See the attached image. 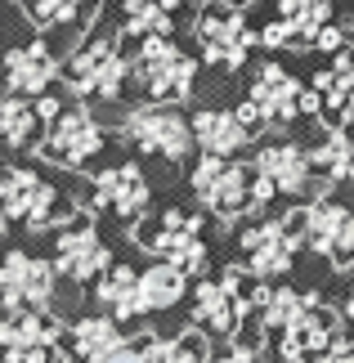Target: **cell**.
<instances>
[{
    "mask_svg": "<svg viewBox=\"0 0 354 363\" xmlns=\"http://www.w3.org/2000/svg\"><path fill=\"white\" fill-rule=\"evenodd\" d=\"M179 0H126V36H148V32H171Z\"/></svg>",
    "mask_w": 354,
    "mask_h": 363,
    "instance_id": "cell-30",
    "label": "cell"
},
{
    "mask_svg": "<svg viewBox=\"0 0 354 363\" xmlns=\"http://www.w3.org/2000/svg\"><path fill=\"white\" fill-rule=\"evenodd\" d=\"M36 108H40V117H45V125H50L54 117L63 113V108H59V99H50V94H40V104H36Z\"/></svg>",
    "mask_w": 354,
    "mask_h": 363,
    "instance_id": "cell-34",
    "label": "cell"
},
{
    "mask_svg": "<svg viewBox=\"0 0 354 363\" xmlns=\"http://www.w3.org/2000/svg\"><path fill=\"white\" fill-rule=\"evenodd\" d=\"M341 45H345V32H341V27H323L319 40H314V50H328V54H336Z\"/></svg>",
    "mask_w": 354,
    "mask_h": 363,
    "instance_id": "cell-33",
    "label": "cell"
},
{
    "mask_svg": "<svg viewBox=\"0 0 354 363\" xmlns=\"http://www.w3.org/2000/svg\"><path fill=\"white\" fill-rule=\"evenodd\" d=\"M121 130L139 152H153V157H166V162H184L193 152V144H197L193 121H184L175 108H166L162 99L135 108Z\"/></svg>",
    "mask_w": 354,
    "mask_h": 363,
    "instance_id": "cell-5",
    "label": "cell"
},
{
    "mask_svg": "<svg viewBox=\"0 0 354 363\" xmlns=\"http://www.w3.org/2000/svg\"><path fill=\"white\" fill-rule=\"evenodd\" d=\"M193 135L202 152H216V157H238L251 144V125L243 121V113H229V108H206V113L193 117Z\"/></svg>",
    "mask_w": 354,
    "mask_h": 363,
    "instance_id": "cell-20",
    "label": "cell"
},
{
    "mask_svg": "<svg viewBox=\"0 0 354 363\" xmlns=\"http://www.w3.org/2000/svg\"><path fill=\"white\" fill-rule=\"evenodd\" d=\"M193 77H197V63L171 40V32L139 36V50L131 59V81L148 94V99H162V104L189 99Z\"/></svg>",
    "mask_w": 354,
    "mask_h": 363,
    "instance_id": "cell-1",
    "label": "cell"
},
{
    "mask_svg": "<svg viewBox=\"0 0 354 363\" xmlns=\"http://www.w3.org/2000/svg\"><path fill=\"white\" fill-rule=\"evenodd\" d=\"M45 117H40L36 104H27L18 90L13 94H0V144L5 148H32Z\"/></svg>",
    "mask_w": 354,
    "mask_h": 363,
    "instance_id": "cell-23",
    "label": "cell"
},
{
    "mask_svg": "<svg viewBox=\"0 0 354 363\" xmlns=\"http://www.w3.org/2000/svg\"><path fill=\"white\" fill-rule=\"evenodd\" d=\"M139 247L153 251L157 260H171L189 274L206 269V242H202V216L166 211L157 229H139Z\"/></svg>",
    "mask_w": 354,
    "mask_h": 363,
    "instance_id": "cell-11",
    "label": "cell"
},
{
    "mask_svg": "<svg viewBox=\"0 0 354 363\" xmlns=\"http://www.w3.org/2000/svg\"><path fill=\"white\" fill-rule=\"evenodd\" d=\"M301 238L328 256L336 269H350L354 264V206L332 202L328 193L314 198L309 206H301Z\"/></svg>",
    "mask_w": 354,
    "mask_h": 363,
    "instance_id": "cell-8",
    "label": "cell"
},
{
    "mask_svg": "<svg viewBox=\"0 0 354 363\" xmlns=\"http://www.w3.org/2000/svg\"><path fill=\"white\" fill-rule=\"evenodd\" d=\"M314 90L323 94V117H332V125L354 117V45H341L332 63L314 72Z\"/></svg>",
    "mask_w": 354,
    "mask_h": 363,
    "instance_id": "cell-19",
    "label": "cell"
},
{
    "mask_svg": "<svg viewBox=\"0 0 354 363\" xmlns=\"http://www.w3.org/2000/svg\"><path fill=\"white\" fill-rule=\"evenodd\" d=\"M72 350H63L59 323L45 318V310H9V318H0V359L9 363H40V359H67Z\"/></svg>",
    "mask_w": 354,
    "mask_h": 363,
    "instance_id": "cell-9",
    "label": "cell"
},
{
    "mask_svg": "<svg viewBox=\"0 0 354 363\" xmlns=\"http://www.w3.org/2000/svg\"><path fill=\"white\" fill-rule=\"evenodd\" d=\"M251 184H256V162H233L206 152L193 171V193L211 216L233 220L251 211Z\"/></svg>",
    "mask_w": 354,
    "mask_h": 363,
    "instance_id": "cell-3",
    "label": "cell"
},
{
    "mask_svg": "<svg viewBox=\"0 0 354 363\" xmlns=\"http://www.w3.org/2000/svg\"><path fill=\"white\" fill-rule=\"evenodd\" d=\"M104 0H23L27 18H32L40 32H63V27H86L94 18V9Z\"/></svg>",
    "mask_w": 354,
    "mask_h": 363,
    "instance_id": "cell-25",
    "label": "cell"
},
{
    "mask_svg": "<svg viewBox=\"0 0 354 363\" xmlns=\"http://www.w3.org/2000/svg\"><path fill=\"white\" fill-rule=\"evenodd\" d=\"M229 5H251V0H229Z\"/></svg>",
    "mask_w": 354,
    "mask_h": 363,
    "instance_id": "cell-37",
    "label": "cell"
},
{
    "mask_svg": "<svg viewBox=\"0 0 354 363\" xmlns=\"http://www.w3.org/2000/svg\"><path fill=\"white\" fill-rule=\"evenodd\" d=\"M54 77H63V67L54 63V54L40 45V40L9 50V59H5V81H9V90L36 94V99H40V94L54 86Z\"/></svg>",
    "mask_w": 354,
    "mask_h": 363,
    "instance_id": "cell-21",
    "label": "cell"
},
{
    "mask_svg": "<svg viewBox=\"0 0 354 363\" xmlns=\"http://www.w3.org/2000/svg\"><path fill=\"white\" fill-rule=\"evenodd\" d=\"M94 296H99V305H104V310H112L117 318H139V314H148L144 278H139V269H131V264H108V269L99 274Z\"/></svg>",
    "mask_w": 354,
    "mask_h": 363,
    "instance_id": "cell-22",
    "label": "cell"
},
{
    "mask_svg": "<svg viewBox=\"0 0 354 363\" xmlns=\"http://www.w3.org/2000/svg\"><path fill=\"white\" fill-rule=\"evenodd\" d=\"M184 359H206L202 332H179L175 341H157V363H184Z\"/></svg>",
    "mask_w": 354,
    "mask_h": 363,
    "instance_id": "cell-31",
    "label": "cell"
},
{
    "mask_svg": "<svg viewBox=\"0 0 354 363\" xmlns=\"http://www.w3.org/2000/svg\"><path fill=\"white\" fill-rule=\"evenodd\" d=\"M144 296H148V310H171V305L184 301V291H189V269H179V264L171 260H157V264H148L144 274Z\"/></svg>",
    "mask_w": 354,
    "mask_h": 363,
    "instance_id": "cell-27",
    "label": "cell"
},
{
    "mask_svg": "<svg viewBox=\"0 0 354 363\" xmlns=\"http://www.w3.org/2000/svg\"><path fill=\"white\" fill-rule=\"evenodd\" d=\"M314 166L332 184H354V135H345L341 125L314 148Z\"/></svg>",
    "mask_w": 354,
    "mask_h": 363,
    "instance_id": "cell-28",
    "label": "cell"
},
{
    "mask_svg": "<svg viewBox=\"0 0 354 363\" xmlns=\"http://www.w3.org/2000/svg\"><path fill=\"white\" fill-rule=\"evenodd\" d=\"M197 40H202L206 63H224V67H243L251 45H256V32L243 18V5H229V0H211V5L197 13Z\"/></svg>",
    "mask_w": 354,
    "mask_h": 363,
    "instance_id": "cell-6",
    "label": "cell"
},
{
    "mask_svg": "<svg viewBox=\"0 0 354 363\" xmlns=\"http://www.w3.org/2000/svg\"><path fill=\"white\" fill-rule=\"evenodd\" d=\"M112 264L108 247L99 242V233L86 216L81 220H67V225L54 233V269H59V278H72V283H90V278H99Z\"/></svg>",
    "mask_w": 354,
    "mask_h": 363,
    "instance_id": "cell-14",
    "label": "cell"
},
{
    "mask_svg": "<svg viewBox=\"0 0 354 363\" xmlns=\"http://www.w3.org/2000/svg\"><path fill=\"white\" fill-rule=\"evenodd\" d=\"M328 359H350V363H354V341H345V337H341V341H336L332 350H328Z\"/></svg>",
    "mask_w": 354,
    "mask_h": 363,
    "instance_id": "cell-35",
    "label": "cell"
},
{
    "mask_svg": "<svg viewBox=\"0 0 354 363\" xmlns=\"http://www.w3.org/2000/svg\"><path fill=\"white\" fill-rule=\"evenodd\" d=\"M117 359H157V337H153V332H144V337H126Z\"/></svg>",
    "mask_w": 354,
    "mask_h": 363,
    "instance_id": "cell-32",
    "label": "cell"
},
{
    "mask_svg": "<svg viewBox=\"0 0 354 363\" xmlns=\"http://www.w3.org/2000/svg\"><path fill=\"white\" fill-rule=\"evenodd\" d=\"M243 256H247V269H256L260 278H282L296 260V247H301V225L296 216H282V220H260V225L243 229Z\"/></svg>",
    "mask_w": 354,
    "mask_h": 363,
    "instance_id": "cell-12",
    "label": "cell"
},
{
    "mask_svg": "<svg viewBox=\"0 0 354 363\" xmlns=\"http://www.w3.org/2000/svg\"><path fill=\"white\" fill-rule=\"evenodd\" d=\"M345 314L354 318V287H350V301H345Z\"/></svg>",
    "mask_w": 354,
    "mask_h": 363,
    "instance_id": "cell-36",
    "label": "cell"
},
{
    "mask_svg": "<svg viewBox=\"0 0 354 363\" xmlns=\"http://www.w3.org/2000/svg\"><path fill=\"white\" fill-rule=\"evenodd\" d=\"M104 125H99L86 108H63L59 117H54L45 125V144H36L40 152H45L50 162L59 166H86L90 157H99V148H104Z\"/></svg>",
    "mask_w": 354,
    "mask_h": 363,
    "instance_id": "cell-13",
    "label": "cell"
},
{
    "mask_svg": "<svg viewBox=\"0 0 354 363\" xmlns=\"http://www.w3.org/2000/svg\"><path fill=\"white\" fill-rule=\"evenodd\" d=\"M332 18V0H278V18L260 32L269 50H309Z\"/></svg>",
    "mask_w": 354,
    "mask_h": 363,
    "instance_id": "cell-15",
    "label": "cell"
},
{
    "mask_svg": "<svg viewBox=\"0 0 354 363\" xmlns=\"http://www.w3.org/2000/svg\"><path fill=\"white\" fill-rule=\"evenodd\" d=\"M193 314H197V323H202V328L220 332V337H229V332L243 323V314H238V305H233V296H229V287H224V283H197Z\"/></svg>",
    "mask_w": 354,
    "mask_h": 363,
    "instance_id": "cell-26",
    "label": "cell"
},
{
    "mask_svg": "<svg viewBox=\"0 0 354 363\" xmlns=\"http://www.w3.org/2000/svg\"><path fill=\"white\" fill-rule=\"evenodd\" d=\"M0 216L13 220V225H23V229H32V233H40V229H50L54 220L67 216V202L40 171L9 166V171L0 175Z\"/></svg>",
    "mask_w": 354,
    "mask_h": 363,
    "instance_id": "cell-2",
    "label": "cell"
},
{
    "mask_svg": "<svg viewBox=\"0 0 354 363\" xmlns=\"http://www.w3.org/2000/svg\"><path fill=\"white\" fill-rule=\"evenodd\" d=\"M251 104L260 113V130H282L301 117V86L292 81V72H282L278 63H260L256 81H251Z\"/></svg>",
    "mask_w": 354,
    "mask_h": 363,
    "instance_id": "cell-17",
    "label": "cell"
},
{
    "mask_svg": "<svg viewBox=\"0 0 354 363\" xmlns=\"http://www.w3.org/2000/svg\"><path fill=\"white\" fill-rule=\"evenodd\" d=\"M336 341H341V314L332 305H323L319 296H309L305 314L278 337V350H282V359H309V354L328 359V350Z\"/></svg>",
    "mask_w": 354,
    "mask_h": 363,
    "instance_id": "cell-16",
    "label": "cell"
},
{
    "mask_svg": "<svg viewBox=\"0 0 354 363\" xmlns=\"http://www.w3.org/2000/svg\"><path fill=\"white\" fill-rule=\"evenodd\" d=\"M121 328H117V314H90V318H77L72 328V354L77 359H117L121 350Z\"/></svg>",
    "mask_w": 354,
    "mask_h": 363,
    "instance_id": "cell-24",
    "label": "cell"
},
{
    "mask_svg": "<svg viewBox=\"0 0 354 363\" xmlns=\"http://www.w3.org/2000/svg\"><path fill=\"white\" fill-rule=\"evenodd\" d=\"M148 175L139 171L135 162H126V166H112V171L99 175V184H94V206L99 211H112V216H121V220H139L148 211Z\"/></svg>",
    "mask_w": 354,
    "mask_h": 363,
    "instance_id": "cell-18",
    "label": "cell"
},
{
    "mask_svg": "<svg viewBox=\"0 0 354 363\" xmlns=\"http://www.w3.org/2000/svg\"><path fill=\"white\" fill-rule=\"evenodd\" d=\"M131 81V63L117 54V40H90L77 54H67L63 63V86L77 94V99H117Z\"/></svg>",
    "mask_w": 354,
    "mask_h": 363,
    "instance_id": "cell-4",
    "label": "cell"
},
{
    "mask_svg": "<svg viewBox=\"0 0 354 363\" xmlns=\"http://www.w3.org/2000/svg\"><path fill=\"white\" fill-rule=\"evenodd\" d=\"M256 166L278 184L282 198H323L332 193V179L314 166V152H305L301 144H265L256 152Z\"/></svg>",
    "mask_w": 354,
    "mask_h": 363,
    "instance_id": "cell-10",
    "label": "cell"
},
{
    "mask_svg": "<svg viewBox=\"0 0 354 363\" xmlns=\"http://www.w3.org/2000/svg\"><path fill=\"white\" fill-rule=\"evenodd\" d=\"M54 260L32 251H0V305L9 310H50L54 301Z\"/></svg>",
    "mask_w": 354,
    "mask_h": 363,
    "instance_id": "cell-7",
    "label": "cell"
},
{
    "mask_svg": "<svg viewBox=\"0 0 354 363\" xmlns=\"http://www.w3.org/2000/svg\"><path fill=\"white\" fill-rule=\"evenodd\" d=\"M314 291H292V287H269V301L260 305V328L274 332V337H282L296 318L305 314V305Z\"/></svg>",
    "mask_w": 354,
    "mask_h": 363,
    "instance_id": "cell-29",
    "label": "cell"
}]
</instances>
